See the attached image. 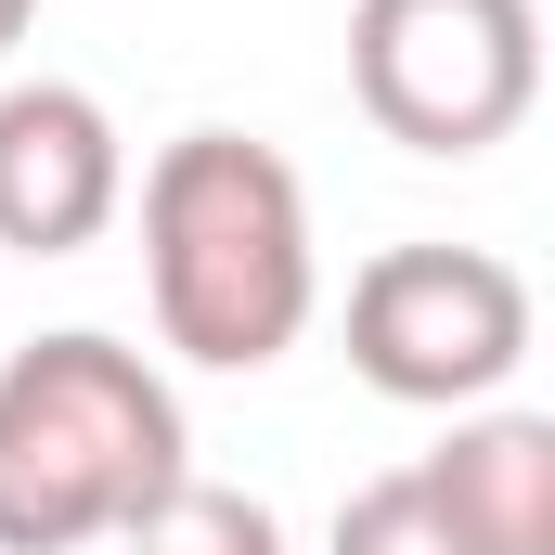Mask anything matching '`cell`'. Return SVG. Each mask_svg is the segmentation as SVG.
Segmentation results:
<instances>
[{
  "mask_svg": "<svg viewBox=\"0 0 555 555\" xmlns=\"http://www.w3.org/2000/svg\"><path fill=\"white\" fill-rule=\"evenodd\" d=\"M142 284H155V336L181 362H207V375L284 362L323 310L297 168L246 130L155 142V168H142Z\"/></svg>",
  "mask_w": 555,
  "mask_h": 555,
  "instance_id": "cell-1",
  "label": "cell"
},
{
  "mask_svg": "<svg viewBox=\"0 0 555 555\" xmlns=\"http://www.w3.org/2000/svg\"><path fill=\"white\" fill-rule=\"evenodd\" d=\"M194 478L168 375L117 336H39L0 362V555H78L142 530Z\"/></svg>",
  "mask_w": 555,
  "mask_h": 555,
  "instance_id": "cell-2",
  "label": "cell"
},
{
  "mask_svg": "<svg viewBox=\"0 0 555 555\" xmlns=\"http://www.w3.org/2000/svg\"><path fill=\"white\" fill-rule=\"evenodd\" d=\"M349 91L414 155H491L543 104L530 0H349Z\"/></svg>",
  "mask_w": 555,
  "mask_h": 555,
  "instance_id": "cell-3",
  "label": "cell"
},
{
  "mask_svg": "<svg viewBox=\"0 0 555 555\" xmlns=\"http://www.w3.org/2000/svg\"><path fill=\"white\" fill-rule=\"evenodd\" d=\"M530 362V272L491 246H375L349 272V375L414 401V414H478Z\"/></svg>",
  "mask_w": 555,
  "mask_h": 555,
  "instance_id": "cell-4",
  "label": "cell"
},
{
  "mask_svg": "<svg viewBox=\"0 0 555 555\" xmlns=\"http://www.w3.org/2000/svg\"><path fill=\"white\" fill-rule=\"evenodd\" d=\"M130 207V142L78 78H13L0 91V246L13 259H78Z\"/></svg>",
  "mask_w": 555,
  "mask_h": 555,
  "instance_id": "cell-5",
  "label": "cell"
},
{
  "mask_svg": "<svg viewBox=\"0 0 555 555\" xmlns=\"http://www.w3.org/2000/svg\"><path fill=\"white\" fill-rule=\"evenodd\" d=\"M414 491L465 555H555V414H465Z\"/></svg>",
  "mask_w": 555,
  "mask_h": 555,
  "instance_id": "cell-6",
  "label": "cell"
},
{
  "mask_svg": "<svg viewBox=\"0 0 555 555\" xmlns=\"http://www.w3.org/2000/svg\"><path fill=\"white\" fill-rule=\"evenodd\" d=\"M130 555H284V530H272V504L259 491H220V478H181L142 530H117Z\"/></svg>",
  "mask_w": 555,
  "mask_h": 555,
  "instance_id": "cell-7",
  "label": "cell"
},
{
  "mask_svg": "<svg viewBox=\"0 0 555 555\" xmlns=\"http://www.w3.org/2000/svg\"><path fill=\"white\" fill-rule=\"evenodd\" d=\"M336 555H465V543L426 517L414 465H401V478H362V491L336 504Z\"/></svg>",
  "mask_w": 555,
  "mask_h": 555,
  "instance_id": "cell-8",
  "label": "cell"
},
{
  "mask_svg": "<svg viewBox=\"0 0 555 555\" xmlns=\"http://www.w3.org/2000/svg\"><path fill=\"white\" fill-rule=\"evenodd\" d=\"M26 26H39V0H0V52H13V39H26Z\"/></svg>",
  "mask_w": 555,
  "mask_h": 555,
  "instance_id": "cell-9",
  "label": "cell"
}]
</instances>
